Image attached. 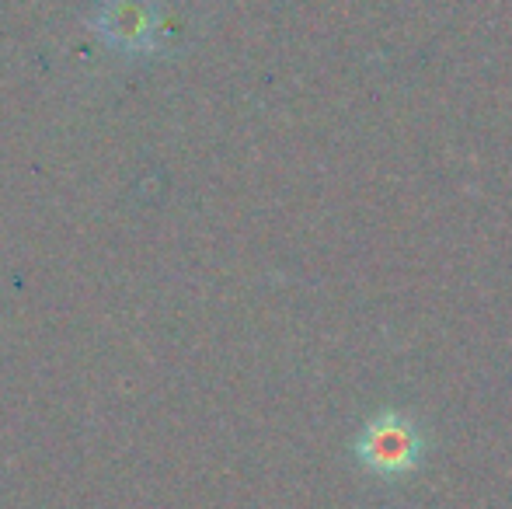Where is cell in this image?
Masks as SVG:
<instances>
[{
    "mask_svg": "<svg viewBox=\"0 0 512 509\" xmlns=\"http://www.w3.org/2000/svg\"><path fill=\"white\" fill-rule=\"evenodd\" d=\"M356 454L366 468L384 478L408 475L422 461V433L405 412L387 408L377 419L366 422V429L359 433Z\"/></svg>",
    "mask_w": 512,
    "mask_h": 509,
    "instance_id": "6da1fadb",
    "label": "cell"
}]
</instances>
